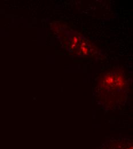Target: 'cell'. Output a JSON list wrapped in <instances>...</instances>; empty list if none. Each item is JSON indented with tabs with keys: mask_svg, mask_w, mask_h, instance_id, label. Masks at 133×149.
<instances>
[{
	"mask_svg": "<svg viewBox=\"0 0 133 149\" xmlns=\"http://www.w3.org/2000/svg\"><path fill=\"white\" fill-rule=\"evenodd\" d=\"M67 44L71 51L77 55L90 56L95 52L94 47L90 42L76 36L69 39Z\"/></svg>",
	"mask_w": 133,
	"mask_h": 149,
	"instance_id": "7a4b0ae2",
	"label": "cell"
},
{
	"mask_svg": "<svg viewBox=\"0 0 133 149\" xmlns=\"http://www.w3.org/2000/svg\"><path fill=\"white\" fill-rule=\"evenodd\" d=\"M99 84L104 90L113 93L123 91L126 86L124 74L117 70H113L103 74Z\"/></svg>",
	"mask_w": 133,
	"mask_h": 149,
	"instance_id": "6da1fadb",
	"label": "cell"
}]
</instances>
